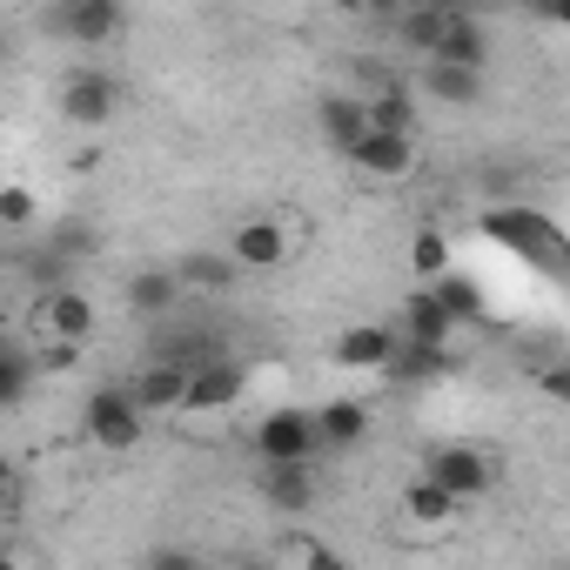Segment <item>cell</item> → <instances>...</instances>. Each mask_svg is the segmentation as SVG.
<instances>
[{
    "instance_id": "obj_1",
    "label": "cell",
    "mask_w": 570,
    "mask_h": 570,
    "mask_svg": "<svg viewBox=\"0 0 570 570\" xmlns=\"http://www.w3.org/2000/svg\"><path fill=\"white\" fill-rule=\"evenodd\" d=\"M81 436H88L95 450H108V456H128V450H141V436H148V416L135 410L128 383H101V390H88V403H81Z\"/></svg>"
},
{
    "instance_id": "obj_2",
    "label": "cell",
    "mask_w": 570,
    "mask_h": 570,
    "mask_svg": "<svg viewBox=\"0 0 570 570\" xmlns=\"http://www.w3.org/2000/svg\"><path fill=\"white\" fill-rule=\"evenodd\" d=\"M490 242H503V248H517V255H530L537 268H557V248H563V235H557V222L543 215V208H530V202H497V208H483V222H476Z\"/></svg>"
},
{
    "instance_id": "obj_3",
    "label": "cell",
    "mask_w": 570,
    "mask_h": 570,
    "mask_svg": "<svg viewBox=\"0 0 570 570\" xmlns=\"http://www.w3.org/2000/svg\"><path fill=\"white\" fill-rule=\"evenodd\" d=\"M248 450H255V463H316V456H323L316 416L296 410V403H282V410H268V416L248 430Z\"/></svg>"
},
{
    "instance_id": "obj_4",
    "label": "cell",
    "mask_w": 570,
    "mask_h": 570,
    "mask_svg": "<svg viewBox=\"0 0 570 570\" xmlns=\"http://www.w3.org/2000/svg\"><path fill=\"white\" fill-rule=\"evenodd\" d=\"M95 330H101V309L81 289H41L35 309H28L35 343H95Z\"/></svg>"
},
{
    "instance_id": "obj_5",
    "label": "cell",
    "mask_w": 570,
    "mask_h": 570,
    "mask_svg": "<svg viewBox=\"0 0 570 570\" xmlns=\"http://www.w3.org/2000/svg\"><path fill=\"white\" fill-rule=\"evenodd\" d=\"M55 108H61V121H68V128L101 135V128L115 121V108H121V81H115V75H101V68H75V75L61 81Z\"/></svg>"
},
{
    "instance_id": "obj_6",
    "label": "cell",
    "mask_w": 570,
    "mask_h": 570,
    "mask_svg": "<svg viewBox=\"0 0 570 570\" xmlns=\"http://www.w3.org/2000/svg\"><path fill=\"white\" fill-rule=\"evenodd\" d=\"M423 476H436V483L470 510L476 497H490V490H497V456H490V450H476V443H443V450H430Z\"/></svg>"
},
{
    "instance_id": "obj_7",
    "label": "cell",
    "mask_w": 570,
    "mask_h": 570,
    "mask_svg": "<svg viewBox=\"0 0 570 570\" xmlns=\"http://www.w3.org/2000/svg\"><path fill=\"white\" fill-rule=\"evenodd\" d=\"M48 28H55V41H68V48H108V41L128 28V0H55Z\"/></svg>"
},
{
    "instance_id": "obj_8",
    "label": "cell",
    "mask_w": 570,
    "mask_h": 570,
    "mask_svg": "<svg viewBox=\"0 0 570 570\" xmlns=\"http://www.w3.org/2000/svg\"><path fill=\"white\" fill-rule=\"evenodd\" d=\"M242 396H248V370H242L235 356H202V363H188L181 410H195V416H228Z\"/></svg>"
},
{
    "instance_id": "obj_9",
    "label": "cell",
    "mask_w": 570,
    "mask_h": 570,
    "mask_svg": "<svg viewBox=\"0 0 570 570\" xmlns=\"http://www.w3.org/2000/svg\"><path fill=\"white\" fill-rule=\"evenodd\" d=\"M363 181L390 188V181H410L416 175V135H396V128H363V141L343 155Z\"/></svg>"
},
{
    "instance_id": "obj_10",
    "label": "cell",
    "mask_w": 570,
    "mask_h": 570,
    "mask_svg": "<svg viewBox=\"0 0 570 570\" xmlns=\"http://www.w3.org/2000/svg\"><path fill=\"white\" fill-rule=\"evenodd\" d=\"M289 255H296V235L282 228L275 215H248V222L228 228V262L235 268H282Z\"/></svg>"
},
{
    "instance_id": "obj_11",
    "label": "cell",
    "mask_w": 570,
    "mask_h": 570,
    "mask_svg": "<svg viewBox=\"0 0 570 570\" xmlns=\"http://www.w3.org/2000/svg\"><path fill=\"white\" fill-rule=\"evenodd\" d=\"M181 390H188V370L175 356H148L135 370V383H128V396H135L141 416H175L181 410Z\"/></svg>"
},
{
    "instance_id": "obj_12",
    "label": "cell",
    "mask_w": 570,
    "mask_h": 570,
    "mask_svg": "<svg viewBox=\"0 0 570 570\" xmlns=\"http://www.w3.org/2000/svg\"><path fill=\"white\" fill-rule=\"evenodd\" d=\"M396 510H403V530H430V537L456 530V517H463V503H456V497H450L436 476H416V483H403Z\"/></svg>"
},
{
    "instance_id": "obj_13",
    "label": "cell",
    "mask_w": 570,
    "mask_h": 570,
    "mask_svg": "<svg viewBox=\"0 0 570 570\" xmlns=\"http://www.w3.org/2000/svg\"><path fill=\"white\" fill-rule=\"evenodd\" d=\"M262 503L282 517L316 510V463H262Z\"/></svg>"
},
{
    "instance_id": "obj_14",
    "label": "cell",
    "mask_w": 570,
    "mask_h": 570,
    "mask_svg": "<svg viewBox=\"0 0 570 570\" xmlns=\"http://www.w3.org/2000/svg\"><path fill=\"white\" fill-rule=\"evenodd\" d=\"M235 262H228V248H188L181 262H175V282H181V296H228L235 289Z\"/></svg>"
},
{
    "instance_id": "obj_15",
    "label": "cell",
    "mask_w": 570,
    "mask_h": 570,
    "mask_svg": "<svg viewBox=\"0 0 570 570\" xmlns=\"http://www.w3.org/2000/svg\"><path fill=\"white\" fill-rule=\"evenodd\" d=\"M423 61H456V68H490V35H483V21L456 8V14L443 21V35H436V48H430Z\"/></svg>"
},
{
    "instance_id": "obj_16",
    "label": "cell",
    "mask_w": 570,
    "mask_h": 570,
    "mask_svg": "<svg viewBox=\"0 0 570 570\" xmlns=\"http://www.w3.org/2000/svg\"><path fill=\"white\" fill-rule=\"evenodd\" d=\"M390 350H396V330H390V323H356V330L336 336V363L356 370V376H383Z\"/></svg>"
},
{
    "instance_id": "obj_17",
    "label": "cell",
    "mask_w": 570,
    "mask_h": 570,
    "mask_svg": "<svg viewBox=\"0 0 570 570\" xmlns=\"http://www.w3.org/2000/svg\"><path fill=\"white\" fill-rule=\"evenodd\" d=\"M309 416H316V443L323 450H356L370 436V403H356V396H330Z\"/></svg>"
},
{
    "instance_id": "obj_18",
    "label": "cell",
    "mask_w": 570,
    "mask_h": 570,
    "mask_svg": "<svg viewBox=\"0 0 570 570\" xmlns=\"http://www.w3.org/2000/svg\"><path fill=\"white\" fill-rule=\"evenodd\" d=\"M356 101H363L370 128H396V135H416V88H410V81H370Z\"/></svg>"
},
{
    "instance_id": "obj_19",
    "label": "cell",
    "mask_w": 570,
    "mask_h": 570,
    "mask_svg": "<svg viewBox=\"0 0 570 570\" xmlns=\"http://www.w3.org/2000/svg\"><path fill=\"white\" fill-rule=\"evenodd\" d=\"M181 303H188V296H181L175 268H141V275H128V309H135V316L161 323V316H175Z\"/></svg>"
},
{
    "instance_id": "obj_20",
    "label": "cell",
    "mask_w": 570,
    "mask_h": 570,
    "mask_svg": "<svg viewBox=\"0 0 570 570\" xmlns=\"http://www.w3.org/2000/svg\"><path fill=\"white\" fill-rule=\"evenodd\" d=\"M450 14H456V0H410V8H403V14L390 21V35H396V41H403L410 55H430Z\"/></svg>"
},
{
    "instance_id": "obj_21",
    "label": "cell",
    "mask_w": 570,
    "mask_h": 570,
    "mask_svg": "<svg viewBox=\"0 0 570 570\" xmlns=\"http://www.w3.org/2000/svg\"><path fill=\"white\" fill-rule=\"evenodd\" d=\"M430 101H443V108H470V101H483V68H456V61H423V81H416Z\"/></svg>"
},
{
    "instance_id": "obj_22",
    "label": "cell",
    "mask_w": 570,
    "mask_h": 570,
    "mask_svg": "<svg viewBox=\"0 0 570 570\" xmlns=\"http://www.w3.org/2000/svg\"><path fill=\"white\" fill-rule=\"evenodd\" d=\"M396 336H410V343H450V336H456V323H450V309L436 303V289H430V282H423V289H410Z\"/></svg>"
},
{
    "instance_id": "obj_23",
    "label": "cell",
    "mask_w": 570,
    "mask_h": 570,
    "mask_svg": "<svg viewBox=\"0 0 570 570\" xmlns=\"http://www.w3.org/2000/svg\"><path fill=\"white\" fill-rule=\"evenodd\" d=\"M316 128H323V141H330L336 155H350V148L363 141L370 115H363V101H356V95H323V101H316Z\"/></svg>"
},
{
    "instance_id": "obj_24",
    "label": "cell",
    "mask_w": 570,
    "mask_h": 570,
    "mask_svg": "<svg viewBox=\"0 0 570 570\" xmlns=\"http://www.w3.org/2000/svg\"><path fill=\"white\" fill-rule=\"evenodd\" d=\"M443 370H450V343H410V336H396V350L383 363V376H396V383H430Z\"/></svg>"
},
{
    "instance_id": "obj_25",
    "label": "cell",
    "mask_w": 570,
    "mask_h": 570,
    "mask_svg": "<svg viewBox=\"0 0 570 570\" xmlns=\"http://www.w3.org/2000/svg\"><path fill=\"white\" fill-rule=\"evenodd\" d=\"M268 563H289V570H336L343 557H336V543H323L316 530H282V537L268 543Z\"/></svg>"
},
{
    "instance_id": "obj_26",
    "label": "cell",
    "mask_w": 570,
    "mask_h": 570,
    "mask_svg": "<svg viewBox=\"0 0 570 570\" xmlns=\"http://www.w3.org/2000/svg\"><path fill=\"white\" fill-rule=\"evenodd\" d=\"M430 289H436V303L450 309V323H483V289H476L470 275L443 268V275H430Z\"/></svg>"
},
{
    "instance_id": "obj_27",
    "label": "cell",
    "mask_w": 570,
    "mask_h": 570,
    "mask_svg": "<svg viewBox=\"0 0 570 570\" xmlns=\"http://www.w3.org/2000/svg\"><path fill=\"white\" fill-rule=\"evenodd\" d=\"M28 390H35V356H28L21 343L0 336V410H21Z\"/></svg>"
},
{
    "instance_id": "obj_28",
    "label": "cell",
    "mask_w": 570,
    "mask_h": 570,
    "mask_svg": "<svg viewBox=\"0 0 570 570\" xmlns=\"http://www.w3.org/2000/svg\"><path fill=\"white\" fill-rule=\"evenodd\" d=\"M443 268H450V235L423 222V228L410 235V275H423V282H430V275H443Z\"/></svg>"
},
{
    "instance_id": "obj_29",
    "label": "cell",
    "mask_w": 570,
    "mask_h": 570,
    "mask_svg": "<svg viewBox=\"0 0 570 570\" xmlns=\"http://www.w3.org/2000/svg\"><path fill=\"white\" fill-rule=\"evenodd\" d=\"M41 222V195L28 181H0V228H35Z\"/></svg>"
},
{
    "instance_id": "obj_30",
    "label": "cell",
    "mask_w": 570,
    "mask_h": 570,
    "mask_svg": "<svg viewBox=\"0 0 570 570\" xmlns=\"http://www.w3.org/2000/svg\"><path fill=\"white\" fill-rule=\"evenodd\" d=\"M81 350H88V343H35L28 356H35V376H68V370L81 363Z\"/></svg>"
},
{
    "instance_id": "obj_31",
    "label": "cell",
    "mask_w": 570,
    "mask_h": 570,
    "mask_svg": "<svg viewBox=\"0 0 570 570\" xmlns=\"http://www.w3.org/2000/svg\"><path fill=\"white\" fill-rule=\"evenodd\" d=\"M523 8H530V14H543L550 28H557V21H570V0H523Z\"/></svg>"
},
{
    "instance_id": "obj_32",
    "label": "cell",
    "mask_w": 570,
    "mask_h": 570,
    "mask_svg": "<svg viewBox=\"0 0 570 570\" xmlns=\"http://www.w3.org/2000/svg\"><path fill=\"white\" fill-rule=\"evenodd\" d=\"M14 503H21V476H0V523L14 517Z\"/></svg>"
},
{
    "instance_id": "obj_33",
    "label": "cell",
    "mask_w": 570,
    "mask_h": 570,
    "mask_svg": "<svg viewBox=\"0 0 570 570\" xmlns=\"http://www.w3.org/2000/svg\"><path fill=\"white\" fill-rule=\"evenodd\" d=\"M363 8H370V14H376V21H396V14H403V8H410V0H363Z\"/></svg>"
},
{
    "instance_id": "obj_34",
    "label": "cell",
    "mask_w": 570,
    "mask_h": 570,
    "mask_svg": "<svg viewBox=\"0 0 570 570\" xmlns=\"http://www.w3.org/2000/svg\"><path fill=\"white\" fill-rule=\"evenodd\" d=\"M0 476H21V470H14V456H0Z\"/></svg>"
}]
</instances>
